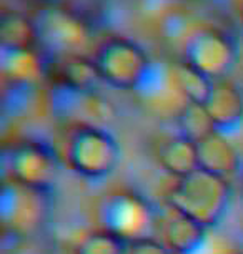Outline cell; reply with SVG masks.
<instances>
[{
    "mask_svg": "<svg viewBox=\"0 0 243 254\" xmlns=\"http://www.w3.org/2000/svg\"><path fill=\"white\" fill-rule=\"evenodd\" d=\"M170 76L173 90L190 103L205 105L215 87V81L188 65L187 62L175 65L170 71Z\"/></svg>",
    "mask_w": 243,
    "mask_h": 254,
    "instance_id": "9a60e30c",
    "label": "cell"
},
{
    "mask_svg": "<svg viewBox=\"0 0 243 254\" xmlns=\"http://www.w3.org/2000/svg\"><path fill=\"white\" fill-rule=\"evenodd\" d=\"M93 62L102 81L118 90H140L152 68L145 50L127 37L103 40Z\"/></svg>",
    "mask_w": 243,
    "mask_h": 254,
    "instance_id": "277c9868",
    "label": "cell"
},
{
    "mask_svg": "<svg viewBox=\"0 0 243 254\" xmlns=\"http://www.w3.org/2000/svg\"><path fill=\"white\" fill-rule=\"evenodd\" d=\"M232 194V186L227 178L197 170L170 186L166 203L171 211L195 219L205 228H212L227 214Z\"/></svg>",
    "mask_w": 243,
    "mask_h": 254,
    "instance_id": "6da1fadb",
    "label": "cell"
},
{
    "mask_svg": "<svg viewBox=\"0 0 243 254\" xmlns=\"http://www.w3.org/2000/svg\"><path fill=\"white\" fill-rule=\"evenodd\" d=\"M177 125L180 135L188 138L193 143H200L207 136H210L212 133L217 131L205 105L190 102H187L180 108L177 115Z\"/></svg>",
    "mask_w": 243,
    "mask_h": 254,
    "instance_id": "2e32d148",
    "label": "cell"
},
{
    "mask_svg": "<svg viewBox=\"0 0 243 254\" xmlns=\"http://www.w3.org/2000/svg\"><path fill=\"white\" fill-rule=\"evenodd\" d=\"M160 166L173 178H185L200 170L197 143L190 141L182 135L170 138L159 151Z\"/></svg>",
    "mask_w": 243,
    "mask_h": 254,
    "instance_id": "4fadbf2b",
    "label": "cell"
},
{
    "mask_svg": "<svg viewBox=\"0 0 243 254\" xmlns=\"http://www.w3.org/2000/svg\"><path fill=\"white\" fill-rule=\"evenodd\" d=\"M128 243L122 241L113 234L97 229L80 239L74 249V254H127Z\"/></svg>",
    "mask_w": 243,
    "mask_h": 254,
    "instance_id": "ac0fdd59",
    "label": "cell"
},
{
    "mask_svg": "<svg viewBox=\"0 0 243 254\" xmlns=\"http://www.w3.org/2000/svg\"><path fill=\"white\" fill-rule=\"evenodd\" d=\"M37 37L35 22L20 13H3L2 17V49H33Z\"/></svg>",
    "mask_w": 243,
    "mask_h": 254,
    "instance_id": "e0dca14e",
    "label": "cell"
},
{
    "mask_svg": "<svg viewBox=\"0 0 243 254\" xmlns=\"http://www.w3.org/2000/svg\"><path fill=\"white\" fill-rule=\"evenodd\" d=\"M237 60L235 45L225 33L215 28H203L188 38L185 62L212 80L230 73Z\"/></svg>",
    "mask_w": 243,
    "mask_h": 254,
    "instance_id": "52a82bcc",
    "label": "cell"
},
{
    "mask_svg": "<svg viewBox=\"0 0 243 254\" xmlns=\"http://www.w3.org/2000/svg\"><path fill=\"white\" fill-rule=\"evenodd\" d=\"M127 254H173V253H171V249L165 243L159 241V239L145 238L128 244Z\"/></svg>",
    "mask_w": 243,
    "mask_h": 254,
    "instance_id": "d6986e66",
    "label": "cell"
},
{
    "mask_svg": "<svg viewBox=\"0 0 243 254\" xmlns=\"http://www.w3.org/2000/svg\"><path fill=\"white\" fill-rule=\"evenodd\" d=\"M59 59V83L62 87L77 92H93L102 80L93 59H87L83 55H64Z\"/></svg>",
    "mask_w": 243,
    "mask_h": 254,
    "instance_id": "5bb4252c",
    "label": "cell"
},
{
    "mask_svg": "<svg viewBox=\"0 0 243 254\" xmlns=\"http://www.w3.org/2000/svg\"><path fill=\"white\" fill-rule=\"evenodd\" d=\"M39 42L55 55H82L88 44L85 23L64 8H44L35 18Z\"/></svg>",
    "mask_w": 243,
    "mask_h": 254,
    "instance_id": "8992f818",
    "label": "cell"
},
{
    "mask_svg": "<svg viewBox=\"0 0 243 254\" xmlns=\"http://www.w3.org/2000/svg\"><path fill=\"white\" fill-rule=\"evenodd\" d=\"M203 224L173 211L162 228L163 243L173 254H198L207 246L208 236Z\"/></svg>",
    "mask_w": 243,
    "mask_h": 254,
    "instance_id": "8fae6325",
    "label": "cell"
},
{
    "mask_svg": "<svg viewBox=\"0 0 243 254\" xmlns=\"http://www.w3.org/2000/svg\"><path fill=\"white\" fill-rule=\"evenodd\" d=\"M67 165L77 175L100 180L112 175L120 163V146L105 128L80 123L67 140Z\"/></svg>",
    "mask_w": 243,
    "mask_h": 254,
    "instance_id": "3957f363",
    "label": "cell"
},
{
    "mask_svg": "<svg viewBox=\"0 0 243 254\" xmlns=\"http://www.w3.org/2000/svg\"><path fill=\"white\" fill-rule=\"evenodd\" d=\"M40 193L25 190L7 181L2 186V198H0V216L5 226H10L12 231H23L35 224L40 214V206L35 203L33 196Z\"/></svg>",
    "mask_w": 243,
    "mask_h": 254,
    "instance_id": "ba28073f",
    "label": "cell"
},
{
    "mask_svg": "<svg viewBox=\"0 0 243 254\" xmlns=\"http://www.w3.org/2000/svg\"><path fill=\"white\" fill-rule=\"evenodd\" d=\"M2 73L12 85L33 87L44 75V65L33 49H2Z\"/></svg>",
    "mask_w": 243,
    "mask_h": 254,
    "instance_id": "7c38bea8",
    "label": "cell"
},
{
    "mask_svg": "<svg viewBox=\"0 0 243 254\" xmlns=\"http://www.w3.org/2000/svg\"><path fill=\"white\" fill-rule=\"evenodd\" d=\"M8 170L15 185L45 194L54 188L59 176V160L44 143L23 141L12 150Z\"/></svg>",
    "mask_w": 243,
    "mask_h": 254,
    "instance_id": "5b68a950",
    "label": "cell"
},
{
    "mask_svg": "<svg viewBox=\"0 0 243 254\" xmlns=\"http://www.w3.org/2000/svg\"><path fill=\"white\" fill-rule=\"evenodd\" d=\"M217 131L232 133L243 123V97L228 81H218L205 103Z\"/></svg>",
    "mask_w": 243,
    "mask_h": 254,
    "instance_id": "30bf717a",
    "label": "cell"
},
{
    "mask_svg": "<svg viewBox=\"0 0 243 254\" xmlns=\"http://www.w3.org/2000/svg\"><path fill=\"white\" fill-rule=\"evenodd\" d=\"M200 170L222 178H230L242 166V156L235 146L220 131L212 133L197 143Z\"/></svg>",
    "mask_w": 243,
    "mask_h": 254,
    "instance_id": "9c48e42d",
    "label": "cell"
},
{
    "mask_svg": "<svg viewBox=\"0 0 243 254\" xmlns=\"http://www.w3.org/2000/svg\"><path fill=\"white\" fill-rule=\"evenodd\" d=\"M98 229L125 243L154 238L157 216L152 204L132 190L107 193L97 206Z\"/></svg>",
    "mask_w": 243,
    "mask_h": 254,
    "instance_id": "7a4b0ae2",
    "label": "cell"
}]
</instances>
